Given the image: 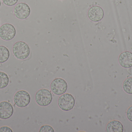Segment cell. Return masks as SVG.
Segmentation results:
<instances>
[{
  "label": "cell",
  "instance_id": "1",
  "mask_svg": "<svg viewBox=\"0 0 132 132\" xmlns=\"http://www.w3.org/2000/svg\"><path fill=\"white\" fill-rule=\"evenodd\" d=\"M12 52L15 58L23 60L29 56L30 49L27 43L23 41H18L13 45Z\"/></svg>",
  "mask_w": 132,
  "mask_h": 132
},
{
  "label": "cell",
  "instance_id": "2",
  "mask_svg": "<svg viewBox=\"0 0 132 132\" xmlns=\"http://www.w3.org/2000/svg\"><path fill=\"white\" fill-rule=\"evenodd\" d=\"M35 100L39 106L46 107L50 105L52 101V94L48 89H40L36 94Z\"/></svg>",
  "mask_w": 132,
  "mask_h": 132
},
{
  "label": "cell",
  "instance_id": "3",
  "mask_svg": "<svg viewBox=\"0 0 132 132\" xmlns=\"http://www.w3.org/2000/svg\"><path fill=\"white\" fill-rule=\"evenodd\" d=\"M58 104L61 110L64 111H69L75 107V99L71 94H64L59 97Z\"/></svg>",
  "mask_w": 132,
  "mask_h": 132
},
{
  "label": "cell",
  "instance_id": "4",
  "mask_svg": "<svg viewBox=\"0 0 132 132\" xmlns=\"http://www.w3.org/2000/svg\"><path fill=\"white\" fill-rule=\"evenodd\" d=\"M50 89L54 94L60 96L65 93L67 90V83L62 78H55L51 83Z\"/></svg>",
  "mask_w": 132,
  "mask_h": 132
},
{
  "label": "cell",
  "instance_id": "5",
  "mask_svg": "<svg viewBox=\"0 0 132 132\" xmlns=\"http://www.w3.org/2000/svg\"><path fill=\"white\" fill-rule=\"evenodd\" d=\"M14 102L15 104L20 108L27 107L31 101V96L26 91H19L15 94L14 96Z\"/></svg>",
  "mask_w": 132,
  "mask_h": 132
},
{
  "label": "cell",
  "instance_id": "6",
  "mask_svg": "<svg viewBox=\"0 0 132 132\" xmlns=\"http://www.w3.org/2000/svg\"><path fill=\"white\" fill-rule=\"evenodd\" d=\"M16 35V29L13 25L5 23L0 26V38L5 41L13 39Z\"/></svg>",
  "mask_w": 132,
  "mask_h": 132
},
{
  "label": "cell",
  "instance_id": "7",
  "mask_svg": "<svg viewBox=\"0 0 132 132\" xmlns=\"http://www.w3.org/2000/svg\"><path fill=\"white\" fill-rule=\"evenodd\" d=\"M13 11L17 18L20 20H24L26 19L30 15L31 9L28 4L21 2L15 6Z\"/></svg>",
  "mask_w": 132,
  "mask_h": 132
},
{
  "label": "cell",
  "instance_id": "8",
  "mask_svg": "<svg viewBox=\"0 0 132 132\" xmlns=\"http://www.w3.org/2000/svg\"><path fill=\"white\" fill-rule=\"evenodd\" d=\"M87 15L90 20L95 22H97L102 19L104 13L101 7L98 5H94L88 9Z\"/></svg>",
  "mask_w": 132,
  "mask_h": 132
},
{
  "label": "cell",
  "instance_id": "9",
  "mask_svg": "<svg viewBox=\"0 0 132 132\" xmlns=\"http://www.w3.org/2000/svg\"><path fill=\"white\" fill-rule=\"evenodd\" d=\"M14 113V108L11 104L7 102H0V119H7L10 118Z\"/></svg>",
  "mask_w": 132,
  "mask_h": 132
},
{
  "label": "cell",
  "instance_id": "10",
  "mask_svg": "<svg viewBox=\"0 0 132 132\" xmlns=\"http://www.w3.org/2000/svg\"><path fill=\"white\" fill-rule=\"evenodd\" d=\"M119 63L121 66L125 68H129L132 67V53L129 51H125L119 55Z\"/></svg>",
  "mask_w": 132,
  "mask_h": 132
},
{
  "label": "cell",
  "instance_id": "11",
  "mask_svg": "<svg viewBox=\"0 0 132 132\" xmlns=\"http://www.w3.org/2000/svg\"><path fill=\"white\" fill-rule=\"evenodd\" d=\"M124 130V127L121 122L117 120L111 121L106 126L107 132H123Z\"/></svg>",
  "mask_w": 132,
  "mask_h": 132
},
{
  "label": "cell",
  "instance_id": "12",
  "mask_svg": "<svg viewBox=\"0 0 132 132\" xmlns=\"http://www.w3.org/2000/svg\"><path fill=\"white\" fill-rule=\"evenodd\" d=\"M10 52L7 48L3 45H0V63L6 62L9 59Z\"/></svg>",
  "mask_w": 132,
  "mask_h": 132
},
{
  "label": "cell",
  "instance_id": "13",
  "mask_svg": "<svg viewBox=\"0 0 132 132\" xmlns=\"http://www.w3.org/2000/svg\"><path fill=\"white\" fill-rule=\"evenodd\" d=\"M122 88L126 93L132 95V77H129L124 81Z\"/></svg>",
  "mask_w": 132,
  "mask_h": 132
},
{
  "label": "cell",
  "instance_id": "14",
  "mask_svg": "<svg viewBox=\"0 0 132 132\" xmlns=\"http://www.w3.org/2000/svg\"><path fill=\"white\" fill-rule=\"evenodd\" d=\"M9 79L8 75L3 72H0V89L5 88L9 83Z\"/></svg>",
  "mask_w": 132,
  "mask_h": 132
},
{
  "label": "cell",
  "instance_id": "15",
  "mask_svg": "<svg viewBox=\"0 0 132 132\" xmlns=\"http://www.w3.org/2000/svg\"><path fill=\"white\" fill-rule=\"evenodd\" d=\"M39 132H54V129L52 126L48 125L43 126L39 129Z\"/></svg>",
  "mask_w": 132,
  "mask_h": 132
},
{
  "label": "cell",
  "instance_id": "16",
  "mask_svg": "<svg viewBox=\"0 0 132 132\" xmlns=\"http://www.w3.org/2000/svg\"><path fill=\"white\" fill-rule=\"evenodd\" d=\"M4 4L8 6H12L15 5L19 0H2Z\"/></svg>",
  "mask_w": 132,
  "mask_h": 132
},
{
  "label": "cell",
  "instance_id": "17",
  "mask_svg": "<svg viewBox=\"0 0 132 132\" xmlns=\"http://www.w3.org/2000/svg\"><path fill=\"white\" fill-rule=\"evenodd\" d=\"M126 116L128 119L132 122V106L129 107L126 112Z\"/></svg>",
  "mask_w": 132,
  "mask_h": 132
},
{
  "label": "cell",
  "instance_id": "18",
  "mask_svg": "<svg viewBox=\"0 0 132 132\" xmlns=\"http://www.w3.org/2000/svg\"><path fill=\"white\" fill-rule=\"evenodd\" d=\"M11 129L7 126H3L0 128V132H12Z\"/></svg>",
  "mask_w": 132,
  "mask_h": 132
},
{
  "label": "cell",
  "instance_id": "19",
  "mask_svg": "<svg viewBox=\"0 0 132 132\" xmlns=\"http://www.w3.org/2000/svg\"><path fill=\"white\" fill-rule=\"evenodd\" d=\"M1 0H0V7H1Z\"/></svg>",
  "mask_w": 132,
  "mask_h": 132
},
{
  "label": "cell",
  "instance_id": "20",
  "mask_svg": "<svg viewBox=\"0 0 132 132\" xmlns=\"http://www.w3.org/2000/svg\"><path fill=\"white\" fill-rule=\"evenodd\" d=\"M0 25H1V20H0Z\"/></svg>",
  "mask_w": 132,
  "mask_h": 132
},
{
  "label": "cell",
  "instance_id": "21",
  "mask_svg": "<svg viewBox=\"0 0 132 132\" xmlns=\"http://www.w3.org/2000/svg\"><path fill=\"white\" fill-rule=\"evenodd\" d=\"M60 1H63V0H60Z\"/></svg>",
  "mask_w": 132,
  "mask_h": 132
}]
</instances>
